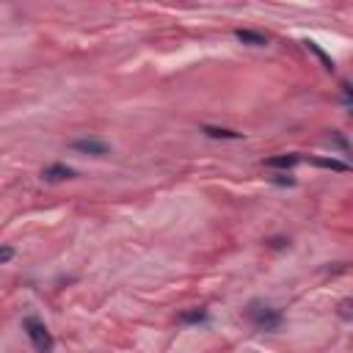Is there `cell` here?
<instances>
[{
    "instance_id": "cell-1",
    "label": "cell",
    "mask_w": 353,
    "mask_h": 353,
    "mask_svg": "<svg viewBox=\"0 0 353 353\" xmlns=\"http://www.w3.org/2000/svg\"><path fill=\"white\" fill-rule=\"evenodd\" d=\"M22 328H25L30 345L36 347V353H52L55 339H52V334L47 331V325H44L41 320H36V317H25V320H22Z\"/></svg>"
},
{
    "instance_id": "cell-2",
    "label": "cell",
    "mask_w": 353,
    "mask_h": 353,
    "mask_svg": "<svg viewBox=\"0 0 353 353\" xmlns=\"http://www.w3.org/2000/svg\"><path fill=\"white\" fill-rule=\"evenodd\" d=\"M245 317H248V320H251V323H254L259 331H273V328H279V325H281V314H279L273 306L259 303V301L248 303Z\"/></svg>"
},
{
    "instance_id": "cell-3",
    "label": "cell",
    "mask_w": 353,
    "mask_h": 353,
    "mask_svg": "<svg viewBox=\"0 0 353 353\" xmlns=\"http://www.w3.org/2000/svg\"><path fill=\"white\" fill-rule=\"evenodd\" d=\"M72 149L74 152H80V154H94V157H102V154H108V143L105 141H99V138H74L72 141Z\"/></svg>"
},
{
    "instance_id": "cell-4",
    "label": "cell",
    "mask_w": 353,
    "mask_h": 353,
    "mask_svg": "<svg viewBox=\"0 0 353 353\" xmlns=\"http://www.w3.org/2000/svg\"><path fill=\"white\" fill-rule=\"evenodd\" d=\"M69 176H74V171H72L69 165H61V163L47 165V168L41 171V179H44V182H63V179H69Z\"/></svg>"
},
{
    "instance_id": "cell-5",
    "label": "cell",
    "mask_w": 353,
    "mask_h": 353,
    "mask_svg": "<svg viewBox=\"0 0 353 353\" xmlns=\"http://www.w3.org/2000/svg\"><path fill=\"white\" fill-rule=\"evenodd\" d=\"M234 36L243 41V44H251V47H265L268 39L262 33H254V30H234Z\"/></svg>"
},
{
    "instance_id": "cell-6",
    "label": "cell",
    "mask_w": 353,
    "mask_h": 353,
    "mask_svg": "<svg viewBox=\"0 0 353 353\" xmlns=\"http://www.w3.org/2000/svg\"><path fill=\"white\" fill-rule=\"evenodd\" d=\"M298 160H301L298 154H279V157L265 160V165H268V168H292Z\"/></svg>"
},
{
    "instance_id": "cell-7",
    "label": "cell",
    "mask_w": 353,
    "mask_h": 353,
    "mask_svg": "<svg viewBox=\"0 0 353 353\" xmlns=\"http://www.w3.org/2000/svg\"><path fill=\"white\" fill-rule=\"evenodd\" d=\"M204 132L210 135V138H240V132H234V130H223V127H204Z\"/></svg>"
},
{
    "instance_id": "cell-8",
    "label": "cell",
    "mask_w": 353,
    "mask_h": 353,
    "mask_svg": "<svg viewBox=\"0 0 353 353\" xmlns=\"http://www.w3.org/2000/svg\"><path fill=\"white\" fill-rule=\"evenodd\" d=\"M303 44H306V47H309V50H312V52H314V55H317V58L325 63V69H334V61H331V58H328V55H325V52H323V50H320L314 41H303Z\"/></svg>"
},
{
    "instance_id": "cell-9",
    "label": "cell",
    "mask_w": 353,
    "mask_h": 353,
    "mask_svg": "<svg viewBox=\"0 0 353 353\" xmlns=\"http://www.w3.org/2000/svg\"><path fill=\"white\" fill-rule=\"evenodd\" d=\"M317 165L323 168H334V171H347V163H339V160H314Z\"/></svg>"
},
{
    "instance_id": "cell-10",
    "label": "cell",
    "mask_w": 353,
    "mask_h": 353,
    "mask_svg": "<svg viewBox=\"0 0 353 353\" xmlns=\"http://www.w3.org/2000/svg\"><path fill=\"white\" fill-rule=\"evenodd\" d=\"M11 256H14V248H11V245H0V265L8 262Z\"/></svg>"
},
{
    "instance_id": "cell-11",
    "label": "cell",
    "mask_w": 353,
    "mask_h": 353,
    "mask_svg": "<svg viewBox=\"0 0 353 353\" xmlns=\"http://www.w3.org/2000/svg\"><path fill=\"white\" fill-rule=\"evenodd\" d=\"M207 314L199 309V312H188V314H182V320H188V323H193V320H204Z\"/></svg>"
}]
</instances>
